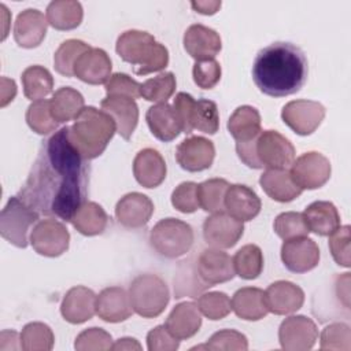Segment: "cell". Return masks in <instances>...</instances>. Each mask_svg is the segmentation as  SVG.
Here are the masks:
<instances>
[{
    "mask_svg": "<svg viewBox=\"0 0 351 351\" xmlns=\"http://www.w3.org/2000/svg\"><path fill=\"white\" fill-rule=\"evenodd\" d=\"M90 166L77 151L69 126L45 140L18 196L40 215L70 222L86 202Z\"/></svg>",
    "mask_w": 351,
    "mask_h": 351,
    "instance_id": "1",
    "label": "cell"
},
{
    "mask_svg": "<svg viewBox=\"0 0 351 351\" xmlns=\"http://www.w3.org/2000/svg\"><path fill=\"white\" fill-rule=\"evenodd\" d=\"M308 63L304 52L285 41L262 48L252 64L256 88L271 97H284L299 92L307 81Z\"/></svg>",
    "mask_w": 351,
    "mask_h": 351,
    "instance_id": "2",
    "label": "cell"
},
{
    "mask_svg": "<svg viewBox=\"0 0 351 351\" xmlns=\"http://www.w3.org/2000/svg\"><path fill=\"white\" fill-rule=\"evenodd\" d=\"M117 132L114 119L96 107L88 106L69 126V136L73 145L84 159L92 160L100 156Z\"/></svg>",
    "mask_w": 351,
    "mask_h": 351,
    "instance_id": "3",
    "label": "cell"
},
{
    "mask_svg": "<svg viewBox=\"0 0 351 351\" xmlns=\"http://www.w3.org/2000/svg\"><path fill=\"white\" fill-rule=\"evenodd\" d=\"M240 160L250 169H288L295 160V147L277 130H263L248 143H236Z\"/></svg>",
    "mask_w": 351,
    "mask_h": 351,
    "instance_id": "4",
    "label": "cell"
},
{
    "mask_svg": "<svg viewBox=\"0 0 351 351\" xmlns=\"http://www.w3.org/2000/svg\"><path fill=\"white\" fill-rule=\"evenodd\" d=\"M115 51L122 60L134 66L137 75L160 71L169 64L167 48L148 32L136 29L123 32L117 40Z\"/></svg>",
    "mask_w": 351,
    "mask_h": 351,
    "instance_id": "5",
    "label": "cell"
},
{
    "mask_svg": "<svg viewBox=\"0 0 351 351\" xmlns=\"http://www.w3.org/2000/svg\"><path fill=\"white\" fill-rule=\"evenodd\" d=\"M173 110L180 122L181 132L185 134L192 133V130L215 134L219 129L218 107L213 100H195L189 93L180 92L174 97Z\"/></svg>",
    "mask_w": 351,
    "mask_h": 351,
    "instance_id": "6",
    "label": "cell"
},
{
    "mask_svg": "<svg viewBox=\"0 0 351 351\" xmlns=\"http://www.w3.org/2000/svg\"><path fill=\"white\" fill-rule=\"evenodd\" d=\"M129 298L134 313L143 318H155L165 311L170 291L159 276L140 274L130 282Z\"/></svg>",
    "mask_w": 351,
    "mask_h": 351,
    "instance_id": "7",
    "label": "cell"
},
{
    "mask_svg": "<svg viewBox=\"0 0 351 351\" xmlns=\"http://www.w3.org/2000/svg\"><path fill=\"white\" fill-rule=\"evenodd\" d=\"M193 230L189 223L177 218H163L149 232V244L154 251L167 259L185 255L193 245Z\"/></svg>",
    "mask_w": 351,
    "mask_h": 351,
    "instance_id": "8",
    "label": "cell"
},
{
    "mask_svg": "<svg viewBox=\"0 0 351 351\" xmlns=\"http://www.w3.org/2000/svg\"><path fill=\"white\" fill-rule=\"evenodd\" d=\"M40 214L18 195L12 196L0 214V233L3 239L18 248L27 245V232L37 222Z\"/></svg>",
    "mask_w": 351,
    "mask_h": 351,
    "instance_id": "9",
    "label": "cell"
},
{
    "mask_svg": "<svg viewBox=\"0 0 351 351\" xmlns=\"http://www.w3.org/2000/svg\"><path fill=\"white\" fill-rule=\"evenodd\" d=\"M332 167L326 156L310 151L296 158L289 169V174L302 189H318L330 178Z\"/></svg>",
    "mask_w": 351,
    "mask_h": 351,
    "instance_id": "10",
    "label": "cell"
},
{
    "mask_svg": "<svg viewBox=\"0 0 351 351\" xmlns=\"http://www.w3.org/2000/svg\"><path fill=\"white\" fill-rule=\"evenodd\" d=\"M30 244L37 254L55 258L69 250L70 233L64 223L53 218L41 219L30 233Z\"/></svg>",
    "mask_w": 351,
    "mask_h": 351,
    "instance_id": "11",
    "label": "cell"
},
{
    "mask_svg": "<svg viewBox=\"0 0 351 351\" xmlns=\"http://www.w3.org/2000/svg\"><path fill=\"white\" fill-rule=\"evenodd\" d=\"M325 107L314 100H292L281 110L284 123L296 134L308 136L314 133L325 118Z\"/></svg>",
    "mask_w": 351,
    "mask_h": 351,
    "instance_id": "12",
    "label": "cell"
},
{
    "mask_svg": "<svg viewBox=\"0 0 351 351\" xmlns=\"http://www.w3.org/2000/svg\"><path fill=\"white\" fill-rule=\"evenodd\" d=\"M193 267L199 281L206 289L230 281L236 274L230 255L218 248H207L202 251Z\"/></svg>",
    "mask_w": 351,
    "mask_h": 351,
    "instance_id": "13",
    "label": "cell"
},
{
    "mask_svg": "<svg viewBox=\"0 0 351 351\" xmlns=\"http://www.w3.org/2000/svg\"><path fill=\"white\" fill-rule=\"evenodd\" d=\"M318 339L315 322L306 315H291L278 328V341L285 351L311 350Z\"/></svg>",
    "mask_w": 351,
    "mask_h": 351,
    "instance_id": "14",
    "label": "cell"
},
{
    "mask_svg": "<svg viewBox=\"0 0 351 351\" xmlns=\"http://www.w3.org/2000/svg\"><path fill=\"white\" fill-rule=\"evenodd\" d=\"M243 233V222L230 217L226 211L215 213L203 222L204 241L213 248H230L241 239Z\"/></svg>",
    "mask_w": 351,
    "mask_h": 351,
    "instance_id": "15",
    "label": "cell"
},
{
    "mask_svg": "<svg viewBox=\"0 0 351 351\" xmlns=\"http://www.w3.org/2000/svg\"><path fill=\"white\" fill-rule=\"evenodd\" d=\"M215 158V147L203 136H191L182 140L176 149V160L181 169L197 173L210 169Z\"/></svg>",
    "mask_w": 351,
    "mask_h": 351,
    "instance_id": "16",
    "label": "cell"
},
{
    "mask_svg": "<svg viewBox=\"0 0 351 351\" xmlns=\"http://www.w3.org/2000/svg\"><path fill=\"white\" fill-rule=\"evenodd\" d=\"M319 248L307 236L284 240L281 245V261L292 273H307L319 262Z\"/></svg>",
    "mask_w": 351,
    "mask_h": 351,
    "instance_id": "17",
    "label": "cell"
},
{
    "mask_svg": "<svg viewBox=\"0 0 351 351\" xmlns=\"http://www.w3.org/2000/svg\"><path fill=\"white\" fill-rule=\"evenodd\" d=\"M182 41L185 51L196 62L214 59L222 48L219 34L214 29L200 23L191 25L185 30Z\"/></svg>",
    "mask_w": 351,
    "mask_h": 351,
    "instance_id": "18",
    "label": "cell"
},
{
    "mask_svg": "<svg viewBox=\"0 0 351 351\" xmlns=\"http://www.w3.org/2000/svg\"><path fill=\"white\" fill-rule=\"evenodd\" d=\"M154 213L152 200L140 192H130L122 196L115 206L118 222L129 229H138L148 223Z\"/></svg>",
    "mask_w": 351,
    "mask_h": 351,
    "instance_id": "19",
    "label": "cell"
},
{
    "mask_svg": "<svg viewBox=\"0 0 351 351\" xmlns=\"http://www.w3.org/2000/svg\"><path fill=\"white\" fill-rule=\"evenodd\" d=\"M265 300L269 313L276 315H287L298 311L304 303L303 289L285 280L271 282L265 291Z\"/></svg>",
    "mask_w": 351,
    "mask_h": 351,
    "instance_id": "20",
    "label": "cell"
},
{
    "mask_svg": "<svg viewBox=\"0 0 351 351\" xmlns=\"http://www.w3.org/2000/svg\"><path fill=\"white\" fill-rule=\"evenodd\" d=\"M111 59L101 48L90 47L74 64V75L90 85L106 84L111 77Z\"/></svg>",
    "mask_w": 351,
    "mask_h": 351,
    "instance_id": "21",
    "label": "cell"
},
{
    "mask_svg": "<svg viewBox=\"0 0 351 351\" xmlns=\"http://www.w3.org/2000/svg\"><path fill=\"white\" fill-rule=\"evenodd\" d=\"M96 296L90 288L77 285L70 288L60 304L62 317L70 324H82L96 314Z\"/></svg>",
    "mask_w": 351,
    "mask_h": 351,
    "instance_id": "22",
    "label": "cell"
},
{
    "mask_svg": "<svg viewBox=\"0 0 351 351\" xmlns=\"http://www.w3.org/2000/svg\"><path fill=\"white\" fill-rule=\"evenodd\" d=\"M96 314L106 322L117 324L133 314L129 292L121 287L104 288L96 296Z\"/></svg>",
    "mask_w": 351,
    "mask_h": 351,
    "instance_id": "23",
    "label": "cell"
},
{
    "mask_svg": "<svg viewBox=\"0 0 351 351\" xmlns=\"http://www.w3.org/2000/svg\"><path fill=\"white\" fill-rule=\"evenodd\" d=\"M223 204L225 211L241 222L254 219L261 213L262 207L261 199L255 191L243 184H233L228 186Z\"/></svg>",
    "mask_w": 351,
    "mask_h": 351,
    "instance_id": "24",
    "label": "cell"
},
{
    "mask_svg": "<svg viewBox=\"0 0 351 351\" xmlns=\"http://www.w3.org/2000/svg\"><path fill=\"white\" fill-rule=\"evenodd\" d=\"M48 21L36 8H27L18 14L14 23V40L22 48L38 47L47 34Z\"/></svg>",
    "mask_w": 351,
    "mask_h": 351,
    "instance_id": "25",
    "label": "cell"
},
{
    "mask_svg": "<svg viewBox=\"0 0 351 351\" xmlns=\"http://www.w3.org/2000/svg\"><path fill=\"white\" fill-rule=\"evenodd\" d=\"M101 110L107 112L117 125V133L129 140L138 122V107L134 99L126 96H107L100 103Z\"/></svg>",
    "mask_w": 351,
    "mask_h": 351,
    "instance_id": "26",
    "label": "cell"
},
{
    "mask_svg": "<svg viewBox=\"0 0 351 351\" xmlns=\"http://www.w3.org/2000/svg\"><path fill=\"white\" fill-rule=\"evenodd\" d=\"M166 162L154 148H144L137 152L133 160L136 181L144 188H156L166 178Z\"/></svg>",
    "mask_w": 351,
    "mask_h": 351,
    "instance_id": "27",
    "label": "cell"
},
{
    "mask_svg": "<svg viewBox=\"0 0 351 351\" xmlns=\"http://www.w3.org/2000/svg\"><path fill=\"white\" fill-rule=\"evenodd\" d=\"M165 326L178 340H185L197 333L202 326V313L193 302H181L167 315Z\"/></svg>",
    "mask_w": 351,
    "mask_h": 351,
    "instance_id": "28",
    "label": "cell"
},
{
    "mask_svg": "<svg viewBox=\"0 0 351 351\" xmlns=\"http://www.w3.org/2000/svg\"><path fill=\"white\" fill-rule=\"evenodd\" d=\"M259 184L270 199L280 203L292 202L303 192L287 169H266L259 178Z\"/></svg>",
    "mask_w": 351,
    "mask_h": 351,
    "instance_id": "29",
    "label": "cell"
},
{
    "mask_svg": "<svg viewBox=\"0 0 351 351\" xmlns=\"http://www.w3.org/2000/svg\"><path fill=\"white\" fill-rule=\"evenodd\" d=\"M302 214L308 230L318 236H329L340 226V214L336 206L326 200L313 202Z\"/></svg>",
    "mask_w": 351,
    "mask_h": 351,
    "instance_id": "30",
    "label": "cell"
},
{
    "mask_svg": "<svg viewBox=\"0 0 351 351\" xmlns=\"http://www.w3.org/2000/svg\"><path fill=\"white\" fill-rule=\"evenodd\" d=\"M145 121L151 133L160 141H173L180 133L181 126L173 110L167 103H159L147 110Z\"/></svg>",
    "mask_w": 351,
    "mask_h": 351,
    "instance_id": "31",
    "label": "cell"
},
{
    "mask_svg": "<svg viewBox=\"0 0 351 351\" xmlns=\"http://www.w3.org/2000/svg\"><path fill=\"white\" fill-rule=\"evenodd\" d=\"M232 310L239 318L245 321L262 319L269 313L265 292L255 287H244L237 289L232 298Z\"/></svg>",
    "mask_w": 351,
    "mask_h": 351,
    "instance_id": "32",
    "label": "cell"
},
{
    "mask_svg": "<svg viewBox=\"0 0 351 351\" xmlns=\"http://www.w3.org/2000/svg\"><path fill=\"white\" fill-rule=\"evenodd\" d=\"M228 130L236 143L252 141L262 132L261 114L252 106H240L228 119Z\"/></svg>",
    "mask_w": 351,
    "mask_h": 351,
    "instance_id": "33",
    "label": "cell"
},
{
    "mask_svg": "<svg viewBox=\"0 0 351 351\" xmlns=\"http://www.w3.org/2000/svg\"><path fill=\"white\" fill-rule=\"evenodd\" d=\"M73 226L84 236L101 234L108 225V215L96 202H84L73 215Z\"/></svg>",
    "mask_w": 351,
    "mask_h": 351,
    "instance_id": "34",
    "label": "cell"
},
{
    "mask_svg": "<svg viewBox=\"0 0 351 351\" xmlns=\"http://www.w3.org/2000/svg\"><path fill=\"white\" fill-rule=\"evenodd\" d=\"M84 96L71 86H62L52 95L49 100V108L53 119L58 123H66L75 119L82 111Z\"/></svg>",
    "mask_w": 351,
    "mask_h": 351,
    "instance_id": "35",
    "label": "cell"
},
{
    "mask_svg": "<svg viewBox=\"0 0 351 351\" xmlns=\"http://www.w3.org/2000/svg\"><path fill=\"white\" fill-rule=\"evenodd\" d=\"M84 18L80 1L53 0L47 7V21L56 30H73L78 27Z\"/></svg>",
    "mask_w": 351,
    "mask_h": 351,
    "instance_id": "36",
    "label": "cell"
},
{
    "mask_svg": "<svg viewBox=\"0 0 351 351\" xmlns=\"http://www.w3.org/2000/svg\"><path fill=\"white\" fill-rule=\"evenodd\" d=\"M21 80L23 85V93L32 101L44 99L53 89L52 74L48 69L40 64L26 67L21 75Z\"/></svg>",
    "mask_w": 351,
    "mask_h": 351,
    "instance_id": "37",
    "label": "cell"
},
{
    "mask_svg": "<svg viewBox=\"0 0 351 351\" xmlns=\"http://www.w3.org/2000/svg\"><path fill=\"white\" fill-rule=\"evenodd\" d=\"M232 259L234 273L243 280H255L263 270V254L255 244L243 245Z\"/></svg>",
    "mask_w": 351,
    "mask_h": 351,
    "instance_id": "38",
    "label": "cell"
},
{
    "mask_svg": "<svg viewBox=\"0 0 351 351\" xmlns=\"http://www.w3.org/2000/svg\"><path fill=\"white\" fill-rule=\"evenodd\" d=\"M230 184L223 178H210L197 184V197L200 208L215 214L225 211V193Z\"/></svg>",
    "mask_w": 351,
    "mask_h": 351,
    "instance_id": "39",
    "label": "cell"
},
{
    "mask_svg": "<svg viewBox=\"0 0 351 351\" xmlns=\"http://www.w3.org/2000/svg\"><path fill=\"white\" fill-rule=\"evenodd\" d=\"M89 48H90V45L82 40L70 38V40L63 41L53 55L55 70L64 77H73L74 75V64H75L77 59Z\"/></svg>",
    "mask_w": 351,
    "mask_h": 351,
    "instance_id": "40",
    "label": "cell"
},
{
    "mask_svg": "<svg viewBox=\"0 0 351 351\" xmlns=\"http://www.w3.org/2000/svg\"><path fill=\"white\" fill-rule=\"evenodd\" d=\"M53 343V332L44 322H29L21 332V347L25 351H49Z\"/></svg>",
    "mask_w": 351,
    "mask_h": 351,
    "instance_id": "41",
    "label": "cell"
},
{
    "mask_svg": "<svg viewBox=\"0 0 351 351\" xmlns=\"http://www.w3.org/2000/svg\"><path fill=\"white\" fill-rule=\"evenodd\" d=\"M176 75L171 71H165L154 78H148L141 84V96L156 104L166 103L176 90Z\"/></svg>",
    "mask_w": 351,
    "mask_h": 351,
    "instance_id": "42",
    "label": "cell"
},
{
    "mask_svg": "<svg viewBox=\"0 0 351 351\" xmlns=\"http://www.w3.org/2000/svg\"><path fill=\"white\" fill-rule=\"evenodd\" d=\"M26 122L37 134L45 136L58 129V122L53 119L49 108V100L41 99L33 101L26 110Z\"/></svg>",
    "mask_w": 351,
    "mask_h": 351,
    "instance_id": "43",
    "label": "cell"
},
{
    "mask_svg": "<svg viewBox=\"0 0 351 351\" xmlns=\"http://www.w3.org/2000/svg\"><path fill=\"white\" fill-rule=\"evenodd\" d=\"M196 304L199 311L211 321H219L232 311V300L226 293L219 291L200 295Z\"/></svg>",
    "mask_w": 351,
    "mask_h": 351,
    "instance_id": "44",
    "label": "cell"
},
{
    "mask_svg": "<svg viewBox=\"0 0 351 351\" xmlns=\"http://www.w3.org/2000/svg\"><path fill=\"white\" fill-rule=\"evenodd\" d=\"M273 229L278 237L282 240H289L295 237H303L308 234V228L304 222L303 214L296 211L281 213L276 217Z\"/></svg>",
    "mask_w": 351,
    "mask_h": 351,
    "instance_id": "45",
    "label": "cell"
},
{
    "mask_svg": "<svg viewBox=\"0 0 351 351\" xmlns=\"http://www.w3.org/2000/svg\"><path fill=\"white\" fill-rule=\"evenodd\" d=\"M321 350H351V329L347 324L335 322L324 328L319 339Z\"/></svg>",
    "mask_w": 351,
    "mask_h": 351,
    "instance_id": "46",
    "label": "cell"
},
{
    "mask_svg": "<svg viewBox=\"0 0 351 351\" xmlns=\"http://www.w3.org/2000/svg\"><path fill=\"white\" fill-rule=\"evenodd\" d=\"M206 347L211 351H245L248 348V340L234 329H222L208 339Z\"/></svg>",
    "mask_w": 351,
    "mask_h": 351,
    "instance_id": "47",
    "label": "cell"
},
{
    "mask_svg": "<svg viewBox=\"0 0 351 351\" xmlns=\"http://www.w3.org/2000/svg\"><path fill=\"white\" fill-rule=\"evenodd\" d=\"M112 339L108 332L101 328H89L82 330L74 341L77 351H106L111 350Z\"/></svg>",
    "mask_w": 351,
    "mask_h": 351,
    "instance_id": "48",
    "label": "cell"
},
{
    "mask_svg": "<svg viewBox=\"0 0 351 351\" xmlns=\"http://www.w3.org/2000/svg\"><path fill=\"white\" fill-rule=\"evenodd\" d=\"M171 204L176 210L184 214H191L200 208L197 197V184L186 181L176 186L171 193Z\"/></svg>",
    "mask_w": 351,
    "mask_h": 351,
    "instance_id": "49",
    "label": "cell"
},
{
    "mask_svg": "<svg viewBox=\"0 0 351 351\" xmlns=\"http://www.w3.org/2000/svg\"><path fill=\"white\" fill-rule=\"evenodd\" d=\"M329 250L335 262L343 267H350V226H339L329 234Z\"/></svg>",
    "mask_w": 351,
    "mask_h": 351,
    "instance_id": "50",
    "label": "cell"
},
{
    "mask_svg": "<svg viewBox=\"0 0 351 351\" xmlns=\"http://www.w3.org/2000/svg\"><path fill=\"white\" fill-rule=\"evenodd\" d=\"M104 89L107 96H126L130 99L141 96V84L125 73L111 74L108 81L104 84Z\"/></svg>",
    "mask_w": 351,
    "mask_h": 351,
    "instance_id": "51",
    "label": "cell"
},
{
    "mask_svg": "<svg viewBox=\"0 0 351 351\" xmlns=\"http://www.w3.org/2000/svg\"><path fill=\"white\" fill-rule=\"evenodd\" d=\"M221 64L215 59L195 62L192 69V75L195 84L202 89L214 88L221 80Z\"/></svg>",
    "mask_w": 351,
    "mask_h": 351,
    "instance_id": "52",
    "label": "cell"
},
{
    "mask_svg": "<svg viewBox=\"0 0 351 351\" xmlns=\"http://www.w3.org/2000/svg\"><path fill=\"white\" fill-rule=\"evenodd\" d=\"M147 347L149 351H174L180 347V340L165 325H158L148 332Z\"/></svg>",
    "mask_w": 351,
    "mask_h": 351,
    "instance_id": "53",
    "label": "cell"
},
{
    "mask_svg": "<svg viewBox=\"0 0 351 351\" xmlns=\"http://www.w3.org/2000/svg\"><path fill=\"white\" fill-rule=\"evenodd\" d=\"M335 285H336V293L339 296V300L348 310V306H350V273H344L343 276L337 277Z\"/></svg>",
    "mask_w": 351,
    "mask_h": 351,
    "instance_id": "54",
    "label": "cell"
},
{
    "mask_svg": "<svg viewBox=\"0 0 351 351\" xmlns=\"http://www.w3.org/2000/svg\"><path fill=\"white\" fill-rule=\"evenodd\" d=\"M10 343L14 346V350L22 348L21 347V335L18 336V333L15 330H3L0 335V350L10 351L11 350Z\"/></svg>",
    "mask_w": 351,
    "mask_h": 351,
    "instance_id": "55",
    "label": "cell"
},
{
    "mask_svg": "<svg viewBox=\"0 0 351 351\" xmlns=\"http://www.w3.org/2000/svg\"><path fill=\"white\" fill-rule=\"evenodd\" d=\"M16 95V85L14 80H10L7 77H1V107H5L10 101L14 100Z\"/></svg>",
    "mask_w": 351,
    "mask_h": 351,
    "instance_id": "56",
    "label": "cell"
},
{
    "mask_svg": "<svg viewBox=\"0 0 351 351\" xmlns=\"http://www.w3.org/2000/svg\"><path fill=\"white\" fill-rule=\"evenodd\" d=\"M192 8L203 15H213L221 8V1H192Z\"/></svg>",
    "mask_w": 351,
    "mask_h": 351,
    "instance_id": "57",
    "label": "cell"
},
{
    "mask_svg": "<svg viewBox=\"0 0 351 351\" xmlns=\"http://www.w3.org/2000/svg\"><path fill=\"white\" fill-rule=\"evenodd\" d=\"M111 350H141V344L133 337H122L112 343Z\"/></svg>",
    "mask_w": 351,
    "mask_h": 351,
    "instance_id": "58",
    "label": "cell"
}]
</instances>
